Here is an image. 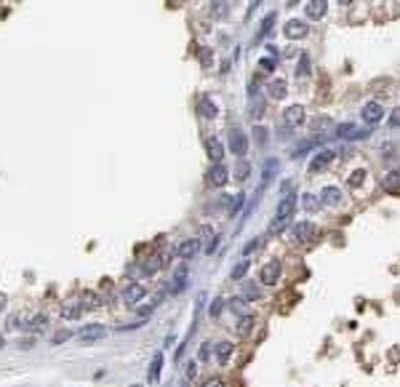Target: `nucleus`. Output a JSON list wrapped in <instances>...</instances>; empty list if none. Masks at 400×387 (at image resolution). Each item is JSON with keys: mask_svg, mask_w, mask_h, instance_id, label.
I'll list each match as a JSON object with an SVG mask.
<instances>
[{"mask_svg": "<svg viewBox=\"0 0 400 387\" xmlns=\"http://www.w3.org/2000/svg\"><path fill=\"white\" fill-rule=\"evenodd\" d=\"M283 273V265L278 259H272V262H264L259 270V283H264V286H275L278 283V278Z\"/></svg>", "mask_w": 400, "mask_h": 387, "instance_id": "obj_1", "label": "nucleus"}, {"mask_svg": "<svg viewBox=\"0 0 400 387\" xmlns=\"http://www.w3.org/2000/svg\"><path fill=\"white\" fill-rule=\"evenodd\" d=\"M229 179V168L224 163H211V168L205 171V184L211 187H224Z\"/></svg>", "mask_w": 400, "mask_h": 387, "instance_id": "obj_2", "label": "nucleus"}, {"mask_svg": "<svg viewBox=\"0 0 400 387\" xmlns=\"http://www.w3.org/2000/svg\"><path fill=\"white\" fill-rule=\"evenodd\" d=\"M334 158H336V152L334 150H320L315 158L310 160V174H320V171H326V168L334 163Z\"/></svg>", "mask_w": 400, "mask_h": 387, "instance_id": "obj_3", "label": "nucleus"}, {"mask_svg": "<svg viewBox=\"0 0 400 387\" xmlns=\"http://www.w3.org/2000/svg\"><path fill=\"white\" fill-rule=\"evenodd\" d=\"M229 150H232L235 155H240V158L248 152V136H245L240 128H232V131H229Z\"/></svg>", "mask_w": 400, "mask_h": 387, "instance_id": "obj_4", "label": "nucleus"}, {"mask_svg": "<svg viewBox=\"0 0 400 387\" xmlns=\"http://www.w3.org/2000/svg\"><path fill=\"white\" fill-rule=\"evenodd\" d=\"M318 238V227H315L312 222H299L296 227H294V241H299V243H307V241H315Z\"/></svg>", "mask_w": 400, "mask_h": 387, "instance_id": "obj_5", "label": "nucleus"}, {"mask_svg": "<svg viewBox=\"0 0 400 387\" xmlns=\"http://www.w3.org/2000/svg\"><path fill=\"white\" fill-rule=\"evenodd\" d=\"M203 147H205V155H208L213 163H221V158H224V144H221V139H216V136H205Z\"/></svg>", "mask_w": 400, "mask_h": 387, "instance_id": "obj_6", "label": "nucleus"}, {"mask_svg": "<svg viewBox=\"0 0 400 387\" xmlns=\"http://www.w3.org/2000/svg\"><path fill=\"white\" fill-rule=\"evenodd\" d=\"M304 118H307L304 107L302 104H291L286 110V115H283V123H286L288 128H296V126H302V123H304Z\"/></svg>", "mask_w": 400, "mask_h": 387, "instance_id": "obj_7", "label": "nucleus"}, {"mask_svg": "<svg viewBox=\"0 0 400 387\" xmlns=\"http://www.w3.org/2000/svg\"><path fill=\"white\" fill-rule=\"evenodd\" d=\"M198 251H200V241H198V238H187V241H182L179 246H176V257L184 259V262L192 259Z\"/></svg>", "mask_w": 400, "mask_h": 387, "instance_id": "obj_8", "label": "nucleus"}, {"mask_svg": "<svg viewBox=\"0 0 400 387\" xmlns=\"http://www.w3.org/2000/svg\"><path fill=\"white\" fill-rule=\"evenodd\" d=\"M144 294H147V289H144L142 283H128L126 291H123V302H126V305H136V302L144 299Z\"/></svg>", "mask_w": 400, "mask_h": 387, "instance_id": "obj_9", "label": "nucleus"}, {"mask_svg": "<svg viewBox=\"0 0 400 387\" xmlns=\"http://www.w3.org/2000/svg\"><path fill=\"white\" fill-rule=\"evenodd\" d=\"M382 118H384V110H382L379 102H366L363 104V120L366 123H371V126H374V123H379Z\"/></svg>", "mask_w": 400, "mask_h": 387, "instance_id": "obj_10", "label": "nucleus"}, {"mask_svg": "<svg viewBox=\"0 0 400 387\" xmlns=\"http://www.w3.org/2000/svg\"><path fill=\"white\" fill-rule=\"evenodd\" d=\"M323 142H326V139H323V136H312V139H304V142H299V144L294 147V150H291V158H302L304 152H312L315 147H318V144H323Z\"/></svg>", "mask_w": 400, "mask_h": 387, "instance_id": "obj_11", "label": "nucleus"}, {"mask_svg": "<svg viewBox=\"0 0 400 387\" xmlns=\"http://www.w3.org/2000/svg\"><path fill=\"white\" fill-rule=\"evenodd\" d=\"M78 337L83 339V342H94V339H102V337H104V326H102V323H91V326H86V329L78 331Z\"/></svg>", "mask_w": 400, "mask_h": 387, "instance_id": "obj_12", "label": "nucleus"}, {"mask_svg": "<svg viewBox=\"0 0 400 387\" xmlns=\"http://www.w3.org/2000/svg\"><path fill=\"white\" fill-rule=\"evenodd\" d=\"M342 200V190L334 187V184H326V187L320 190V203H328V206H336Z\"/></svg>", "mask_w": 400, "mask_h": 387, "instance_id": "obj_13", "label": "nucleus"}, {"mask_svg": "<svg viewBox=\"0 0 400 387\" xmlns=\"http://www.w3.org/2000/svg\"><path fill=\"white\" fill-rule=\"evenodd\" d=\"M307 35V24L299 19H291L286 24V37H291V40H302V37Z\"/></svg>", "mask_w": 400, "mask_h": 387, "instance_id": "obj_14", "label": "nucleus"}, {"mask_svg": "<svg viewBox=\"0 0 400 387\" xmlns=\"http://www.w3.org/2000/svg\"><path fill=\"white\" fill-rule=\"evenodd\" d=\"M304 8H307V16H310V19H323V16H326V11H328V3H326V0H310Z\"/></svg>", "mask_w": 400, "mask_h": 387, "instance_id": "obj_15", "label": "nucleus"}, {"mask_svg": "<svg viewBox=\"0 0 400 387\" xmlns=\"http://www.w3.org/2000/svg\"><path fill=\"white\" fill-rule=\"evenodd\" d=\"M198 112L203 115V118H208V120H213L219 115V107L211 102L208 96H200V102H198Z\"/></svg>", "mask_w": 400, "mask_h": 387, "instance_id": "obj_16", "label": "nucleus"}, {"mask_svg": "<svg viewBox=\"0 0 400 387\" xmlns=\"http://www.w3.org/2000/svg\"><path fill=\"white\" fill-rule=\"evenodd\" d=\"M267 91H270L272 99H283V96L288 94V83L283 80V77H275V80L267 83Z\"/></svg>", "mask_w": 400, "mask_h": 387, "instance_id": "obj_17", "label": "nucleus"}, {"mask_svg": "<svg viewBox=\"0 0 400 387\" xmlns=\"http://www.w3.org/2000/svg\"><path fill=\"white\" fill-rule=\"evenodd\" d=\"M80 313H83V305H80V302H67V305H61V318H64V321L80 318Z\"/></svg>", "mask_w": 400, "mask_h": 387, "instance_id": "obj_18", "label": "nucleus"}, {"mask_svg": "<svg viewBox=\"0 0 400 387\" xmlns=\"http://www.w3.org/2000/svg\"><path fill=\"white\" fill-rule=\"evenodd\" d=\"M253 323H256V318H253V315H240V318H237V323H235V331L240 337H248L251 331H253Z\"/></svg>", "mask_w": 400, "mask_h": 387, "instance_id": "obj_19", "label": "nucleus"}, {"mask_svg": "<svg viewBox=\"0 0 400 387\" xmlns=\"http://www.w3.org/2000/svg\"><path fill=\"white\" fill-rule=\"evenodd\" d=\"M382 187L387 190V192H400V174H398V171H392V174H384V179H382Z\"/></svg>", "mask_w": 400, "mask_h": 387, "instance_id": "obj_20", "label": "nucleus"}, {"mask_svg": "<svg viewBox=\"0 0 400 387\" xmlns=\"http://www.w3.org/2000/svg\"><path fill=\"white\" fill-rule=\"evenodd\" d=\"M320 198L318 195H310V192H307V195H302V208L307 214H315V211H320Z\"/></svg>", "mask_w": 400, "mask_h": 387, "instance_id": "obj_21", "label": "nucleus"}, {"mask_svg": "<svg viewBox=\"0 0 400 387\" xmlns=\"http://www.w3.org/2000/svg\"><path fill=\"white\" fill-rule=\"evenodd\" d=\"M288 224H291V216H275V219L270 222V230H267V232H270V235H280Z\"/></svg>", "mask_w": 400, "mask_h": 387, "instance_id": "obj_22", "label": "nucleus"}, {"mask_svg": "<svg viewBox=\"0 0 400 387\" xmlns=\"http://www.w3.org/2000/svg\"><path fill=\"white\" fill-rule=\"evenodd\" d=\"M160 369H163V355L158 353L155 358H152V363H150V374H147V379H150L152 385H155L158 379H160Z\"/></svg>", "mask_w": 400, "mask_h": 387, "instance_id": "obj_23", "label": "nucleus"}, {"mask_svg": "<svg viewBox=\"0 0 400 387\" xmlns=\"http://www.w3.org/2000/svg\"><path fill=\"white\" fill-rule=\"evenodd\" d=\"M294 206H296L294 195H286V198L280 200V206H278V214H275V216H291V214H294Z\"/></svg>", "mask_w": 400, "mask_h": 387, "instance_id": "obj_24", "label": "nucleus"}, {"mask_svg": "<svg viewBox=\"0 0 400 387\" xmlns=\"http://www.w3.org/2000/svg\"><path fill=\"white\" fill-rule=\"evenodd\" d=\"M275 168H278V160H267V168H264V174H261V184H259V190H264L267 184L272 182V176H275Z\"/></svg>", "mask_w": 400, "mask_h": 387, "instance_id": "obj_25", "label": "nucleus"}, {"mask_svg": "<svg viewBox=\"0 0 400 387\" xmlns=\"http://www.w3.org/2000/svg\"><path fill=\"white\" fill-rule=\"evenodd\" d=\"M213 353H216L219 363H227V358L232 355V345H229V342H219L216 347H213Z\"/></svg>", "mask_w": 400, "mask_h": 387, "instance_id": "obj_26", "label": "nucleus"}, {"mask_svg": "<svg viewBox=\"0 0 400 387\" xmlns=\"http://www.w3.org/2000/svg\"><path fill=\"white\" fill-rule=\"evenodd\" d=\"M45 326H48V315H32V318H29V323H27V326L24 329H32V331H43Z\"/></svg>", "mask_w": 400, "mask_h": 387, "instance_id": "obj_27", "label": "nucleus"}, {"mask_svg": "<svg viewBox=\"0 0 400 387\" xmlns=\"http://www.w3.org/2000/svg\"><path fill=\"white\" fill-rule=\"evenodd\" d=\"M310 72H312V61H310L307 53H302V56H299V67H296V77H304Z\"/></svg>", "mask_w": 400, "mask_h": 387, "instance_id": "obj_28", "label": "nucleus"}, {"mask_svg": "<svg viewBox=\"0 0 400 387\" xmlns=\"http://www.w3.org/2000/svg\"><path fill=\"white\" fill-rule=\"evenodd\" d=\"M248 115L253 120H259L261 115H264V99H251V110H248Z\"/></svg>", "mask_w": 400, "mask_h": 387, "instance_id": "obj_29", "label": "nucleus"}, {"mask_svg": "<svg viewBox=\"0 0 400 387\" xmlns=\"http://www.w3.org/2000/svg\"><path fill=\"white\" fill-rule=\"evenodd\" d=\"M355 123H339V126H336V134L334 136H342V139H350L352 134H355Z\"/></svg>", "mask_w": 400, "mask_h": 387, "instance_id": "obj_30", "label": "nucleus"}, {"mask_svg": "<svg viewBox=\"0 0 400 387\" xmlns=\"http://www.w3.org/2000/svg\"><path fill=\"white\" fill-rule=\"evenodd\" d=\"M163 265V262H160V257H150V259H144V265H142V273L144 275H152L155 273V270Z\"/></svg>", "mask_w": 400, "mask_h": 387, "instance_id": "obj_31", "label": "nucleus"}, {"mask_svg": "<svg viewBox=\"0 0 400 387\" xmlns=\"http://www.w3.org/2000/svg\"><path fill=\"white\" fill-rule=\"evenodd\" d=\"M198 61H200L203 67H211V64H213V51L205 48V45H203V48H198Z\"/></svg>", "mask_w": 400, "mask_h": 387, "instance_id": "obj_32", "label": "nucleus"}, {"mask_svg": "<svg viewBox=\"0 0 400 387\" xmlns=\"http://www.w3.org/2000/svg\"><path fill=\"white\" fill-rule=\"evenodd\" d=\"M253 142H256L259 147H264L267 142H270V131L261 128V126H256V128H253Z\"/></svg>", "mask_w": 400, "mask_h": 387, "instance_id": "obj_33", "label": "nucleus"}, {"mask_svg": "<svg viewBox=\"0 0 400 387\" xmlns=\"http://www.w3.org/2000/svg\"><path fill=\"white\" fill-rule=\"evenodd\" d=\"M275 19H278V13H267V16H264V21H261V32H259V37L261 35H267V32H272V24H275Z\"/></svg>", "mask_w": 400, "mask_h": 387, "instance_id": "obj_34", "label": "nucleus"}, {"mask_svg": "<svg viewBox=\"0 0 400 387\" xmlns=\"http://www.w3.org/2000/svg\"><path fill=\"white\" fill-rule=\"evenodd\" d=\"M184 289H187V275H184V270H182V275L176 273V281H174V286H171V291H174V294H182Z\"/></svg>", "mask_w": 400, "mask_h": 387, "instance_id": "obj_35", "label": "nucleus"}, {"mask_svg": "<svg viewBox=\"0 0 400 387\" xmlns=\"http://www.w3.org/2000/svg\"><path fill=\"white\" fill-rule=\"evenodd\" d=\"M350 187H360V184H363L366 182V171H363V168H358V171H352V176H350Z\"/></svg>", "mask_w": 400, "mask_h": 387, "instance_id": "obj_36", "label": "nucleus"}, {"mask_svg": "<svg viewBox=\"0 0 400 387\" xmlns=\"http://www.w3.org/2000/svg\"><path fill=\"white\" fill-rule=\"evenodd\" d=\"M245 273H248V262H237V265H235V270H232V281H240V278L245 275Z\"/></svg>", "mask_w": 400, "mask_h": 387, "instance_id": "obj_37", "label": "nucleus"}, {"mask_svg": "<svg viewBox=\"0 0 400 387\" xmlns=\"http://www.w3.org/2000/svg\"><path fill=\"white\" fill-rule=\"evenodd\" d=\"M224 305H227V302L221 297H216V299H213V305H211V310H208V315H211V318H219V313L224 310Z\"/></svg>", "mask_w": 400, "mask_h": 387, "instance_id": "obj_38", "label": "nucleus"}, {"mask_svg": "<svg viewBox=\"0 0 400 387\" xmlns=\"http://www.w3.org/2000/svg\"><path fill=\"white\" fill-rule=\"evenodd\" d=\"M200 387H227V382L221 377H208V379H203L200 382Z\"/></svg>", "mask_w": 400, "mask_h": 387, "instance_id": "obj_39", "label": "nucleus"}, {"mask_svg": "<svg viewBox=\"0 0 400 387\" xmlns=\"http://www.w3.org/2000/svg\"><path fill=\"white\" fill-rule=\"evenodd\" d=\"M259 69H261V75L272 72V69H275V59H270V56H267V59H261V61H259Z\"/></svg>", "mask_w": 400, "mask_h": 387, "instance_id": "obj_40", "label": "nucleus"}, {"mask_svg": "<svg viewBox=\"0 0 400 387\" xmlns=\"http://www.w3.org/2000/svg\"><path fill=\"white\" fill-rule=\"evenodd\" d=\"M259 83H261V77H259V75L248 83V96H251V99H256V94H259Z\"/></svg>", "mask_w": 400, "mask_h": 387, "instance_id": "obj_41", "label": "nucleus"}, {"mask_svg": "<svg viewBox=\"0 0 400 387\" xmlns=\"http://www.w3.org/2000/svg\"><path fill=\"white\" fill-rule=\"evenodd\" d=\"M219 241H221L219 235H211V238H208V243H205V254H213V251H216V246H219Z\"/></svg>", "mask_w": 400, "mask_h": 387, "instance_id": "obj_42", "label": "nucleus"}, {"mask_svg": "<svg viewBox=\"0 0 400 387\" xmlns=\"http://www.w3.org/2000/svg\"><path fill=\"white\" fill-rule=\"evenodd\" d=\"M72 337V331H59L56 337H53V345H61V342H67V339Z\"/></svg>", "mask_w": 400, "mask_h": 387, "instance_id": "obj_43", "label": "nucleus"}, {"mask_svg": "<svg viewBox=\"0 0 400 387\" xmlns=\"http://www.w3.org/2000/svg\"><path fill=\"white\" fill-rule=\"evenodd\" d=\"M248 299H259V291L253 289L251 283H245V302H248Z\"/></svg>", "mask_w": 400, "mask_h": 387, "instance_id": "obj_44", "label": "nucleus"}, {"mask_svg": "<svg viewBox=\"0 0 400 387\" xmlns=\"http://www.w3.org/2000/svg\"><path fill=\"white\" fill-rule=\"evenodd\" d=\"M245 203V195H235V206L232 208H229V214H237V211H240V206Z\"/></svg>", "mask_w": 400, "mask_h": 387, "instance_id": "obj_45", "label": "nucleus"}, {"mask_svg": "<svg viewBox=\"0 0 400 387\" xmlns=\"http://www.w3.org/2000/svg\"><path fill=\"white\" fill-rule=\"evenodd\" d=\"M390 126H392V128L400 126V107H398V110H392V115H390Z\"/></svg>", "mask_w": 400, "mask_h": 387, "instance_id": "obj_46", "label": "nucleus"}, {"mask_svg": "<svg viewBox=\"0 0 400 387\" xmlns=\"http://www.w3.org/2000/svg\"><path fill=\"white\" fill-rule=\"evenodd\" d=\"M248 171H251V166H248V163H240V166H237V179H245Z\"/></svg>", "mask_w": 400, "mask_h": 387, "instance_id": "obj_47", "label": "nucleus"}, {"mask_svg": "<svg viewBox=\"0 0 400 387\" xmlns=\"http://www.w3.org/2000/svg\"><path fill=\"white\" fill-rule=\"evenodd\" d=\"M211 11L216 13V16L219 13H227V3H211Z\"/></svg>", "mask_w": 400, "mask_h": 387, "instance_id": "obj_48", "label": "nucleus"}, {"mask_svg": "<svg viewBox=\"0 0 400 387\" xmlns=\"http://www.w3.org/2000/svg\"><path fill=\"white\" fill-rule=\"evenodd\" d=\"M245 307V297H235L232 299V310H243Z\"/></svg>", "mask_w": 400, "mask_h": 387, "instance_id": "obj_49", "label": "nucleus"}, {"mask_svg": "<svg viewBox=\"0 0 400 387\" xmlns=\"http://www.w3.org/2000/svg\"><path fill=\"white\" fill-rule=\"evenodd\" d=\"M259 243H261V238H253V241H251V243H248V246H245V249H243V254H251V251L256 249Z\"/></svg>", "mask_w": 400, "mask_h": 387, "instance_id": "obj_50", "label": "nucleus"}, {"mask_svg": "<svg viewBox=\"0 0 400 387\" xmlns=\"http://www.w3.org/2000/svg\"><path fill=\"white\" fill-rule=\"evenodd\" d=\"M208 347H211V345H203V347L198 350V361H205V358H208Z\"/></svg>", "mask_w": 400, "mask_h": 387, "instance_id": "obj_51", "label": "nucleus"}, {"mask_svg": "<svg viewBox=\"0 0 400 387\" xmlns=\"http://www.w3.org/2000/svg\"><path fill=\"white\" fill-rule=\"evenodd\" d=\"M19 347H24V350H29V347H35V339H21Z\"/></svg>", "mask_w": 400, "mask_h": 387, "instance_id": "obj_52", "label": "nucleus"}, {"mask_svg": "<svg viewBox=\"0 0 400 387\" xmlns=\"http://www.w3.org/2000/svg\"><path fill=\"white\" fill-rule=\"evenodd\" d=\"M195 374H198V371H195V363H187V379H195Z\"/></svg>", "mask_w": 400, "mask_h": 387, "instance_id": "obj_53", "label": "nucleus"}, {"mask_svg": "<svg viewBox=\"0 0 400 387\" xmlns=\"http://www.w3.org/2000/svg\"><path fill=\"white\" fill-rule=\"evenodd\" d=\"M3 347H5V339H3V337H0V350H3Z\"/></svg>", "mask_w": 400, "mask_h": 387, "instance_id": "obj_54", "label": "nucleus"}, {"mask_svg": "<svg viewBox=\"0 0 400 387\" xmlns=\"http://www.w3.org/2000/svg\"><path fill=\"white\" fill-rule=\"evenodd\" d=\"M0 310H3V302H0Z\"/></svg>", "mask_w": 400, "mask_h": 387, "instance_id": "obj_55", "label": "nucleus"}, {"mask_svg": "<svg viewBox=\"0 0 400 387\" xmlns=\"http://www.w3.org/2000/svg\"><path fill=\"white\" fill-rule=\"evenodd\" d=\"M134 387H139V385H134Z\"/></svg>", "mask_w": 400, "mask_h": 387, "instance_id": "obj_56", "label": "nucleus"}]
</instances>
